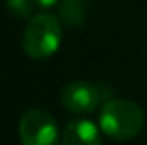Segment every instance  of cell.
Returning <instances> with one entry per match:
<instances>
[{"label":"cell","mask_w":147,"mask_h":145,"mask_svg":"<svg viewBox=\"0 0 147 145\" xmlns=\"http://www.w3.org/2000/svg\"><path fill=\"white\" fill-rule=\"evenodd\" d=\"M145 125V113L140 104L127 99H110L99 113V127L102 134L117 142L136 138Z\"/></svg>","instance_id":"1"},{"label":"cell","mask_w":147,"mask_h":145,"mask_svg":"<svg viewBox=\"0 0 147 145\" xmlns=\"http://www.w3.org/2000/svg\"><path fill=\"white\" fill-rule=\"evenodd\" d=\"M61 45L60 17L50 13H37L28 21L22 34V48L32 60H47L56 54Z\"/></svg>","instance_id":"2"},{"label":"cell","mask_w":147,"mask_h":145,"mask_svg":"<svg viewBox=\"0 0 147 145\" xmlns=\"http://www.w3.org/2000/svg\"><path fill=\"white\" fill-rule=\"evenodd\" d=\"M19 138L22 145H60L61 136L54 117L49 112L32 108L19 121Z\"/></svg>","instance_id":"3"},{"label":"cell","mask_w":147,"mask_h":145,"mask_svg":"<svg viewBox=\"0 0 147 145\" xmlns=\"http://www.w3.org/2000/svg\"><path fill=\"white\" fill-rule=\"evenodd\" d=\"M102 93L95 84L88 80H73L61 89V104L76 115H88L100 104Z\"/></svg>","instance_id":"4"},{"label":"cell","mask_w":147,"mask_h":145,"mask_svg":"<svg viewBox=\"0 0 147 145\" xmlns=\"http://www.w3.org/2000/svg\"><path fill=\"white\" fill-rule=\"evenodd\" d=\"M100 127L90 119L71 121L61 132V145H102Z\"/></svg>","instance_id":"5"},{"label":"cell","mask_w":147,"mask_h":145,"mask_svg":"<svg viewBox=\"0 0 147 145\" xmlns=\"http://www.w3.org/2000/svg\"><path fill=\"white\" fill-rule=\"evenodd\" d=\"M90 0H61L58 17L67 26H80L86 21Z\"/></svg>","instance_id":"6"},{"label":"cell","mask_w":147,"mask_h":145,"mask_svg":"<svg viewBox=\"0 0 147 145\" xmlns=\"http://www.w3.org/2000/svg\"><path fill=\"white\" fill-rule=\"evenodd\" d=\"M6 7L13 17L17 19H28L32 15L34 2L32 0H6Z\"/></svg>","instance_id":"7"},{"label":"cell","mask_w":147,"mask_h":145,"mask_svg":"<svg viewBox=\"0 0 147 145\" xmlns=\"http://www.w3.org/2000/svg\"><path fill=\"white\" fill-rule=\"evenodd\" d=\"M34 2H36L39 7H52L58 0H34Z\"/></svg>","instance_id":"8"}]
</instances>
